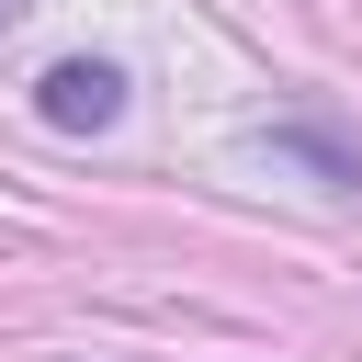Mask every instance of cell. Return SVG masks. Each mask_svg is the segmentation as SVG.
<instances>
[{"label":"cell","mask_w":362,"mask_h":362,"mask_svg":"<svg viewBox=\"0 0 362 362\" xmlns=\"http://www.w3.org/2000/svg\"><path fill=\"white\" fill-rule=\"evenodd\" d=\"M124 113V68H102V57H68V68H45V124H113Z\"/></svg>","instance_id":"6da1fadb"},{"label":"cell","mask_w":362,"mask_h":362,"mask_svg":"<svg viewBox=\"0 0 362 362\" xmlns=\"http://www.w3.org/2000/svg\"><path fill=\"white\" fill-rule=\"evenodd\" d=\"M23 11H34V0H0V23H23Z\"/></svg>","instance_id":"7a4b0ae2"}]
</instances>
